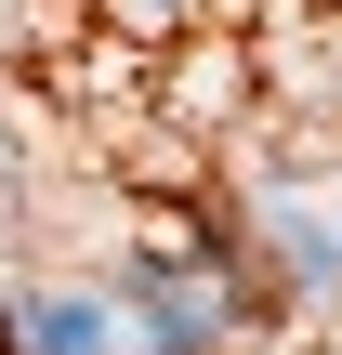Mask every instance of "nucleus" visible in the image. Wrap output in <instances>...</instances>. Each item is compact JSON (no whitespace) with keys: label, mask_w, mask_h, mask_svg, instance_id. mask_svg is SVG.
I'll list each match as a JSON object with an SVG mask.
<instances>
[{"label":"nucleus","mask_w":342,"mask_h":355,"mask_svg":"<svg viewBox=\"0 0 342 355\" xmlns=\"http://www.w3.org/2000/svg\"><path fill=\"white\" fill-rule=\"evenodd\" d=\"M0 355H26V303H0Z\"/></svg>","instance_id":"3"},{"label":"nucleus","mask_w":342,"mask_h":355,"mask_svg":"<svg viewBox=\"0 0 342 355\" xmlns=\"http://www.w3.org/2000/svg\"><path fill=\"white\" fill-rule=\"evenodd\" d=\"M264 237H277V263H290L303 290H342V237L316 224V211H290V198H277V211H264Z\"/></svg>","instance_id":"2"},{"label":"nucleus","mask_w":342,"mask_h":355,"mask_svg":"<svg viewBox=\"0 0 342 355\" xmlns=\"http://www.w3.org/2000/svg\"><path fill=\"white\" fill-rule=\"evenodd\" d=\"M119 329L132 316H105L92 290H40L26 303V355H119Z\"/></svg>","instance_id":"1"}]
</instances>
